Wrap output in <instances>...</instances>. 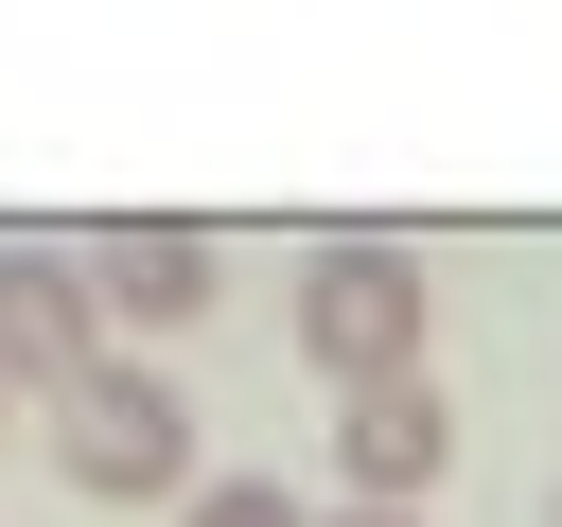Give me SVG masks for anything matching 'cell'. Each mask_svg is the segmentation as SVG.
<instances>
[{
    "mask_svg": "<svg viewBox=\"0 0 562 527\" xmlns=\"http://www.w3.org/2000/svg\"><path fill=\"white\" fill-rule=\"evenodd\" d=\"M53 474H70L88 509H193V404L105 351V369L53 404Z\"/></svg>",
    "mask_w": 562,
    "mask_h": 527,
    "instance_id": "cell-2",
    "label": "cell"
},
{
    "mask_svg": "<svg viewBox=\"0 0 562 527\" xmlns=\"http://www.w3.org/2000/svg\"><path fill=\"white\" fill-rule=\"evenodd\" d=\"M0 369L35 404H70L105 369V299H88V246H0Z\"/></svg>",
    "mask_w": 562,
    "mask_h": 527,
    "instance_id": "cell-4",
    "label": "cell"
},
{
    "mask_svg": "<svg viewBox=\"0 0 562 527\" xmlns=\"http://www.w3.org/2000/svg\"><path fill=\"white\" fill-rule=\"evenodd\" d=\"M176 527H316V509H299L281 474H193V509H176Z\"/></svg>",
    "mask_w": 562,
    "mask_h": 527,
    "instance_id": "cell-6",
    "label": "cell"
},
{
    "mask_svg": "<svg viewBox=\"0 0 562 527\" xmlns=\"http://www.w3.org/2000/svg\"><path fill=\"white\" fill-rule=\"evenodd\" d=\"M422 334H439V281H422V246H386V228H334V246L299 264V369H334V404H351V386H404V369H422Z\"/></svg>",
    "mask_w": 562,
    "mask_h": 527,
    "instance_id": "cell-1",
    "label": "cell"
},
{
    "mask_svg": "<svg viewBox=\"0 0 562 527\" xmlns=\"http://www.w3.org/2000/svg\"><path fill=\"white\" fill-rule=\"evenodd\" d=\"M88 299H105V334H193L228 299V246L193 211H123V228H88Z\"/></svg>",
    "mask_w": 562,
    "mask_h": 527,
    "instance_id": "cell-3",
    "label": "cell"
},
{
    "mask_svg": "<svg viewBox=\"0 0 562 527\" xmlns=\"http://www.w3.org/2000/svg\"><path fill=\"white\" fill-rule=\"evenodd\" d=\"M544 527H562V474H544Z\"/></svg>",
    "mask_w": 562,
    "mask_h": 527,
    "instance_id": "cell-9",
    "label": "cell"
},
{
    "mask_svg": "<svg viewBox=\"0 0 562 527\" xmlns=\"http://www.w3.org/2000/svg\"><path fill=\"white\" fill-rule=\"evenodd\" d=\"M0 422H18V369H0Z\"/></svg>",
    "mask_w": 562,
    "mask_h": 527,
    "instance_id": "cell-8",
    "label": "cell"
},
{
    "mask_svg": "<svg viewBox=\"0 0 562 527\" xmlns=\"http://www.w3.org/2000/svg\"><path fill=\"white\" fill-rule=\"evenodd\" d=\"M316 527H439V509H316Z\"/></svg>",
    "mask_w": 562,
    "mask_h": 527,
    "instance_id": "cell-7",
    "label": "cell"
},
{
    "mask_svg": "<svg viewBox=\"0 0 562 527\" xmlns=\"http://www.w3.org/2000/svg\"><path fill=\"white\" fill-rule=\"evenodd\" d=\"M334 474H351V509H422V492L457 474V404H439V369L351 386V404H334Z\"/></svg>",
    "mask_w": 562,
    "mask_h": 527,
    "instance_id": "cell-5",
    "label": "cell"
}]
</instances>
